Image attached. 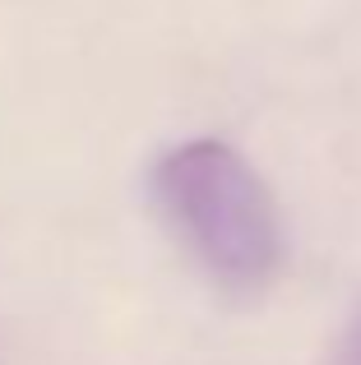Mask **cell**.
<instances>
[{
	"label": "cell",
	"instance_id": "obj_1",
	"mask_svg": "<svg viewBox=\"0 0 361 365\" xmlns=\"http://www.w3.org/2000/svg\"><path fill=\"white\" fill-rule=\"evenodd\" d=\"M153 208L199 268L232 296H255L283 268V222L260 171L223 139L163 153L148 176Z\"/></svg>",
	"mask_w": 361,
	"mask_h": 365
},
{
	"label": "cell",
	"instance_id": "obj_2",
	"mask_svg": "<svg viewBox=\"0 0 361 365\" xmlns=\"http://www.w3.org/2000/svg\"><path fill=\"white\" fill-rule=\"evenodd\" d=\"M329 365H361V314L347 324V333H343V342L334 347V361H329Z\"/></svg>",
	"mask_w": 361,
	"mask_h": 365
}]
</instances>
